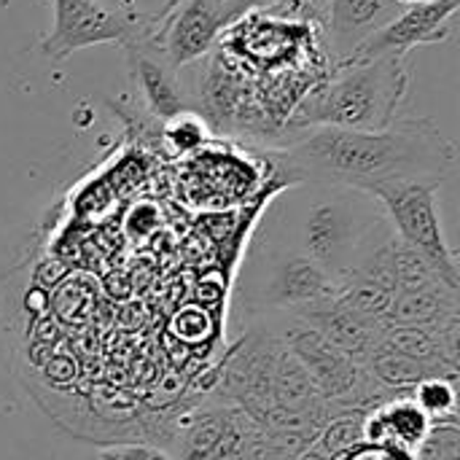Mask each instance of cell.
I'll use <instances>...</instances> for the list:
<instances>
[{"label": "cell", "mask_w": 460, "mask_h": 460, "mask_svg": "<svg viewBox=\"0 0 460 460\" xmlns=\"http://www.w3.org/2000/svg\"><path fill=\"white\" fill-rule=\"evenodd\" d=\"M280 186H326L369 194L385 183H439L458 164L456 143L423 116L396 119L377 132L310 127L288 143L264 146Z\"/></svg>", "instance_id": "obj_1"}, {"label": "cell", "mask_w": 460, "mask_h": 460, "mask_svg": "<svg viewBox=\"0 0 460 460\" xmlns=\"http://www.w3.org/2000/svg\"><path fill=\"white\" fill-rule=\"evenodd\" d=\"M407 57H377L358 65L332 67L313 84L288 113L283 132L310 127H337L377 132L396 121L399 105L410 92Z\"/></svg>", "instance_id": "obj_2"}, {"label": "cell", "mask_w": 460, "mask_h": 460, "mask_svg": "<svg viewBox=\"0 0 460 460\" xmlns=\"http://www.w3.org/2000/svg\"><path fill=\"white\" fill-rule=\"evenodd\" d=\"M264 0H167L156 13L137 19L135 40L154 49L170 67L205 59L224 32Z\"/></svg>", "instance_id": "obj_3"}, {"label": "cell", "mask_w": 460, "mask_h": 460, "mask_svg": "<svg viewBox=\"0 0 460 460\" xmlns=\"http://www.w3.org/2000/svg\"><path fill=\"white\" fill-rule=\"evenodd\" d=\"M437 191L439 183L404 181L377 186L367 197L385 210L399 243L415 251L450 288H458V259L442 232Z\"/></svg>", "instance_id": "obj_4"}, {"label": "cell", "mask_w": 460, "mask_h": 460, "mask_svg": "<svg viewBox=\"0 0 460 460\" xmlns=\"http://www.w3.org/2000/svg\"><path fill=\"white\" fill-rule=\"evenodd\" d=\"M54 24L40 40V51L59 62L81 49L100 43L127 46L137 35V22L121 11L108 8L100 0H51Z\"/></svg>", "instance_id": "obj_5"}, {"label": "cell", "mask_w": 460, "mask_h": 460, "mask_svg": "<svg viewBox=\"0 0 460 460\" xmlns=\"http://www.w3.org/2000/svg\"><path fill=\"white\" fill-rule=\"evenodd\" d=\"M460 0H426L407 5L394 22L369 35L356 51H350L342 62L332 65H358L377 57H407L418 46L445 43L456 35V16Z\"/></svg>", "instance_id": "obj_6"}, {"label": "cell", "mask_w": 460, "mask_h": 460, "mask_svg": "<svg viewBox=\"0 0 460 460\" xmlns=\"http://www.w3.org/2000/svg\"><path fill=\"white\" fill-rule=\"evenodd\" d=\"M124 51H127V62H129V75H132L151 119L167 121L183 111H194L189 97L183 94L178 70L170 67L154 49H148L140 40H132L124 46Z\"/></svg>", "instance_id": "obj_7"}, {"label": "cell", "mask_w": 460, "mask_h": 460, "mask_svg": "<svg viewBox=\"0 0 460 460\" xmlns=\"http://www.w3.org/2000/svg\"><path fill=\"white\" fill-rule=\"evenodd\" d=\"M407 5L402 0H326L332 65L342 62L369 35L394 22Z\"/></svg>", "instance_id": "obj_8"}, {"label": "cell", "mask_w": 460, "mask_h": 460, "mask_svg": "<svg viewBox=\"0 0 460 460\" xmlns=\"http://www.w3.org/2000/svg\"><path fill=\"white\" fill-rule=\"evenodd\" d=\"M334 199H321L310 208L305 229H307V248L318 261H332L340 251H345L350 234H353V218L350 205L345 197V189H340Z\"/></svg>", "instance_id": "obj_9"}, {"label": "cell", "mask_w": 460, "mask_h": 460, "mask_svg": "<svg viewBox=\"0 0 460 460\" xmlns=\"http://www.w3.org/2000/svg\"><path fill=\"white\" fill-rule=\"evenodd\" d=\"M429 434V418L420 412L415 402H399L391 404L377 415V437L394 439L396 447L402 445H415L426 439Z\"/></svg>", "instance_id": "obj_10"}, {"label": "cell", "mask_w": 460, "mask_h": 460, "mask_svg": "<svg viewBox=\"0 0 460 460\" xmlns=\"http://www.w3.org/2000/svg\"><path fill=\"white\" fill-rule=\"evenodd\" d=\"M208 137H210V127L205 124V119L197 111H183V113L167 119L164 127L159 129V140L167 148H172L175 154L197 151L205 146Z\"/></svg>", "instance_id": "obj_11"}, {"label": "cell", "mask_w": 460, "mask_h": 460, "mask_svg": "<svg viewBox=\"0 0 460 460\" xmlns=\"http://www.w3.org/2000/svg\"><path fill=\"white\" fill-rule=\"evenodd\" d=\"M415 404L420 407V412L426 418H434V415H453L456 410V391L442 383V380H423L418 385V399Z\"/></svg>", "instance_id": "obj_12"}, {"label": "cell", "mask_w": 460, "mask_h": 460, "mask_svg": "<svg viewBox=\"0 0 460 460\" xmlns=\"http://www.w3.org/2000/svg\"><path fill=\"white\" fill-rule=\"evenodd\" d=\"M100 460H175L167 450L143 442H124L100 450Z\"/></svg>", "instance_id": "obj_13"}, {"label": "cell", "mask_w": 460, "mask_h": 460, "mask_svg": "<svg viewBox=\"0 0 460 460\" xmlns=\"http://www.w3.org/2000/svg\"><path fill=\"white\" fill-rule=\"evenodd\" d=\"M100 3H105V5H108V8H113V11L127 13V11H124V0H100Z\"/></svg>", "instance_id": "obj_14"}, {"label": "cell", "mask_w": 460, "mask_h": 460, "mask_svg": "<svg viewBox=\"0 0 460 460\" xmlns=\"http://www.w3.org/2000/svg\"><path fill=\"white\" fill-rule=\"evenodd\" d=\"M404 5H412V3H426V0H402Z\"/></svg>", "instance_id": "obj_15"}, {"label": "cell", "mask_w": 460, "mask_h": 460, "mask_svg": "<svg viewBox=\"0 0 460 460\" xmlns=\"http://www.w3.org/2000/svg\"><path fill=\"white\" fill-rule=\"evenodd\" d=\"M264 3H272V0H264Z\"/></svg>", "instance_id": "obj_16"}]
</instances>
